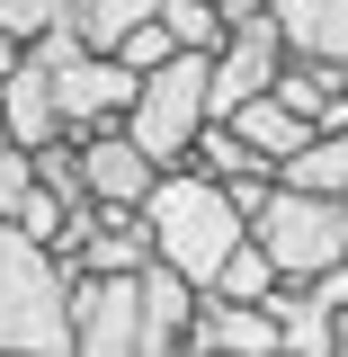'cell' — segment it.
<instances>
[{
  "mask_svg": "<svg viewBox=\"0 0 348 357\" xmlns=\"http://www.w3.org/2000/svg\"><path fill=\"white\" fill-rule=\"evenodd\" d=\"M197 286L152 259L143 277H81L72 286V357H188Z\"/></svg>",
  "mask_w": 348,
  "mask_h": 357,
  "instance_id": "cell-1",
  "label": "cell"
},
{
  "mask_svg": "<svg viewBox=\"0 0 348 357\" xmlns=\"http://www.w3.org/2000/svg\"><path fill=\"white\" fill-rule=\"evenodd\" d=\"M143 232H152V259L170 268L179 286H215L223 277V259L250 241V223H241V206L223 197V178H206V170H161L152 178V197H143Z\"/></svg>",
  "mask_w": 348,
  "mask_h": 357,
  "instance_id": "cell-2",
  "label": "cell"
},
{
  "mask_svg": "<svg viewBox=\"0 0 348 357\" xmlns=\"http://www.w3.org/2000/svg\"><path fill=\"white\" fill-rule=\"evenodd\" d=\"M0 357H72V277L18 223H0Z\"/></svg>",
  "mask_w": 348,
  "mask_h": 357,
  "instance_id": "cell-3",
  "label": "cell"
},
{
  "mask_svg": "<svg viewBox=\"0 0 348 357\" xmlns=\"http://www.w3.org/2000/svg\"><path fill=\"white\" fill-rule=\"evenodd\" d=\"M250 241L268 250L277 286H321L331 268H348V197H295V188H277L268 215L250 223Z\"/></svg>",
  "mask_w": 348,
  "mask_h": 357,
  "instance_id": "cell-4",
  "label": "cell"
},
{
  "mask_svg": "<svg viewBox=\"0 0 348 357\" xmlns=\"http://www.w3.org/2000/svg\"><path fill=\"white\" fill-rule=\"evenodd\" d=\"M206 72H215V54H170L161 72H143V89L126 107V143L152 170H179L188 143L206 134Z\"/></svg>",
  "mask_w": 348,
  "mask_h": 357,
  "instance_id": "cell-5",
  "label": "cell"
},
{
  "mask_svg": "<svg viewBox=\"0 0 348 357\" xmlns=\"http://www.w3.org/2000/svg\"><path fill=\"white\" fill-rule=\"evenodd\" d=\"M45 72H54V116H63V143H89V134H116L134 107V72L116 63V54H89V45L72 36H36Z\"/></svg>",
  "mask_w": 348,
  "mask_h": 357,
  "instance_id": "cell-6",
  "label": "cell"
},
{
  "mask_svg": "<svg viewBox=\"0 0 348 357\" xmlns=\"http://www.w3.org/2000/svg\"><path fill=\"white\" fill-rule=\"evenodd\" d=\"M277 72H286V36H277L268 18L232 27V36H223V54H215V72H206V126H223L232 107L268 98V89H277Z\"/></svg>",
  "mask_w": 348,
  "mask_h": 357,
  "instance_id": "cell-7",
  "label": "cell"
},
{
  "mask_svg": "<svg viewBox=\"0 0 348 357\" xmlns=\"http://www.w3.org/2000/svg\"><path fill=\"white\" fill-rule=\"evenodd\" d=\"M152 178H161V170H152V161L126 143V126H116V134H89V143H81V197L98 206V215H143Z\"/></svg>",
  "mask_w": 348,
  "mask_h": 357,
  "instance_id": "cell-8",
  "label": "cell"
},
{
  "mask_svg": "<svg viewBox=\"0 0 348 357\" xmlns=\"http://www.w3.org/2000/svg\"><path fill=\"white\" fill-rule=\"evenodd\" d=\"M268 27L286 36V63L348 72V0H268Z\"/></svg>",
  "mask_w": 348,
  "mask_h": 357,
  "instance_id": "cell-9",
  "label": "cell"
},
{
  "mask_svg": "<svg viewBox=\"0 0 348 357\" xmlns=\"http://www.w3.org/2000/svg\"><path fill=\"white\" fill-rule=\"evenodd\" d=\"M188 357H277V321H268V304H215V295H197Z\"/></svg>",
  "mask_w": 348,
  "mask_h": 357,
  "instance_id": "cell-10",
  "label": "cell"
},
{
  "mask_svg": "<svg viewBox=\"0 0 348 357\" xmlns=\"http://www.w3.org/2000/svg\"><path fill=\"white\" fill-rule=\"evenodd\" d=\"M54 134H63V116H54V72H45V54L27 45V63L0 81V143L36 152V143H54Z\"/></svg>",
  "mask_w": 348,
  "mask_h": 357,
  "instance_id": "cell-11",
  "label": "cell"
},
{
  "mask_svg": "<svg viewBox=\"0 0 348 357\" xmlns=\"http://www.w3.org/2000/svg\"><path fill=\"white\" fill-rule=\"evenodd\" d=\"M268 321H277V357H340V312L321 304V286H277Z\"/></svg>",
  "mask_w": 348,
  "mask_h": 357,
  "instance_id": "cell-12",
  "label": "cell"
},
{
  "mask_svg": "<svg viewBox=\"0 0 348 357\" xmlns=\"http://www.w3.org/2000/svg\"><path fill=\"white\" fill-rule=\"evenodd\" d=\"M143 18H161V0H54V27L45 36H72L89 54H116V36H134Z\"/></svg>",
  "mask_w": 348,
  "mask_h": 357,
  "instance_id": "cell-13",
  "label": "cell"
},
{
  "mask_svg": "<svg viewBox=\"0 0 348 357\" xmlns=\"http://www.w3.org/2000/svg\"><path fill=\"white\" fill-rule=\"evenodd\" d=\"M223 126L241 134V143L259 152L268 170H286V161H295V152H304V143H312V116H295V107H286L277 89H268V98H250V107H232Z\"/></svg>",
  "mask_w": 348,
  "mask_h": 357,
  "instance_id": "cell-14",
  "label": "cell"
},
{
  "mask_svg": "<svg viewBox=\"0 0 348 357\" xmlns=\"http://www.w3.org/2000/svg\"><path fill=\"white\" fill-rule=\"evenodd\" d=\"M143 268H152V232H143V215H89L81 277H143Z\"/></svg>",
  "mask_w": 348,
  "mask_h": 357,
  "instance_id": "cell-15",
  "label": "cell"
},
{
  "mask_svg": "<svg viewBox=\"0 0 348 357\" xmlns=\"http://www.w3.org/2000/svg\"><path fill=\"white\" fill-rule=\"evenodd\" d=\"M277 188H295V197H348V126L312 134L304 152L277 170Z\"/></svg>",
  "mask_w": 348,
  "mask_h": 357,
  "instance_id": "cell-16",
  "label": "cell"
},
{
  "mask_svg": "<svg viewBox=\"0 0 348 357\" xmlns=\"http://www.w3.org/2000/svg\"><path fill=\"white\" fill-rule=\"evenodd\" d=\"M188 170H206V178H223V188H232V178H268V161H259L232 126H206L197 143H188Z\"/></svg>",
  "mask_w": 348,
  "mask_h": 357,
  "instance_id": "cell-17",
  "label": "cell"
},
{
  "mask_svg": "<svg viewBox=\"0 0 348 357\" xmlns=\"http://www.w3.org/2000/svg\"><path fill=\"white\" fill-rule=\"evenodd\" d=\"M206 295H215V304H268V295H277V268H268V250H259V241H241Z\"/></svg>",
  "mask_w": 348,
  "mask_h": 357,
  "instance_id": "cell-18",
  "label": "cell"
},
{
  "mask_svg": "<svg viewBox=\"0 0 348 357\" xmlns=\"http://www.w3.org/2000/svg\"><path fill=\"white\" fill-rule=\"evenodd\" d=\"M161 27H170L179 54H223V36H232L215 0H161Z\"/></svg>",
  "mask_w": 348,
  "mask_h": 357,
  "instance_id": "cell-19",
  "label": "cell"
},
{
  "mask_svg": "<svg viewBox=\"0 0 348 357\" xmlns=\"http://www.w3.org/2000/svg\"><path fill=\"white\" fill-rule=\"evenodd\" d=\"M170 54H179V45H170V27H161V18H143L134 36H116V63H126L134 81H143V72H161Z\"/></svg>",
  "mask_w": 348,
  "mask_h": 357,
  "instance_id": "cell-20",
  "label": "cell"
},
{
  "mask_svg": "<svg viewBox=\"0 0 348 357\" xmlns=\"http://www.w3.org/2000/svg\"><path fill=\"white\" fill-rule=\"evenodd\" d=\"M36 197V161L18 143H0V223H18V206Z\"/></svg>",
  "mask_w": 348,
  "mask_h": 357,
  "instance_id": "cell-21",
  "label": "cell"
},
{
  "mask_svg": "<svg viewBox=\"0 0 348 357\" xmlns=\"http://www.w3.org/2000/svg\"><path fill=\"white\" fill-rule=\"evenodd\" d=\"M54 27V0H0V36L9 45H36Z\"/></svg>",
  "mask_w": 348,
  "mask_h": 357,
  "instance_id": "cell-22",
  "label": "cell"
},
{
  "mask_svg": "<svg viewBox=\"0 0 348 357\" xmlns=\"http://www.w3.org/2000/svg\"><path fill=\"white\" fill-rule=\"evenodd\" d=\"M63 215H72V206H63V197H27V206H18V232H27V241H54V232H63Z\"/></svg>",
  "mask_w": 348,
  "mask_h": 357,
  "instance_id": "cell-23",
  "label": "cell"
},
{
  "mask_svg": "<svg viewBox=\"0 0 348 357\" xmlns=\"http://www.w3.org/2000/svg\"><path fill=\"white\" fill-rule=\"evenodd\" d=\"M18 63H27V45H9V36H0V81H9Z\"/></svg>",
  "mask_w": 348,
  "mask_h": 357,
  "instance_id": "cell-24",
  "label": "cell"
},
{
  "mask_svg": "<svg viewBox=\"0 0 348 357\" xmlns=\"http://www.w3.org/2000/svg\"><path fill=\"white\" fill-rule=\"evenodd\" d=\"M340 357H348V312H340Z\"/></svg>",
  "mask_w": 348,
  "mask_h": 357,
  "instance_id": "cell-25",
  "label": "cell"
}]
</instances>
